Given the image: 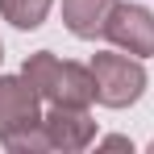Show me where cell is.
Segmentation results:
<instances>
[{"label": "cell", "mask_w": 154, "mask_h": 154, "mask_svg": "<svg viewBox=\"0 0 154 154\" xmlns=\"http://www.w3.org/2000/svg\"><path fill=\"white\" fill-rule=\"evenodd\" d=\"M21 75L33 83V92L46 104H63V108H88L96 100V79L92 67L71 63V58H58L54 50H38L25 58Z\"/></svg>", "instance_id": "6da1fadb"}, {"label": "cell", "mask_w": 154, "mask_h": 154, "mask_svg": "<svg viewBox=\"0 0 154 154\" xmlns=\"http://www.w3.org/2000/svg\"><path fill=\"white\" fill-rule=\"evenodd\" d=\"M92 79H96V104L104 108H129L146 96V67L137 54H125V50H100L92 54Z\"/></svg>", "instance_id": "7a4b0ae2"}, {"label": "cell", "mask_w": 154, "mask_h": 154, "mask_svg": "<svg viewBox=\"0 0 154 154\" xmlns=\"http://www.w3.org/2000/svg\"><path fill=\"white\" fill-rule=\"evenodd\" d=\"M42 125V96L25 75H0V146Z\"/></svg>", "instance_id": "3957f363"}, {"label": "cell", "mask_w": 154, "mask_h": 154, "mask_svg": "<svg viewBox=\"0 0 154 154\" xmlns=\"http://www.w3.org/2000/svg\"><path fill=\"white\" fill-rule=\"evenodd\" d=\"M104 38L125 54H137V58H150L154 54V13L146 4H121L108 13V25H104Z\"/></svg>", "instance_id": "277c9868"}, {"label": "cell", "mask_w": 154, "mask_h": 154, "mask_svg": "<svg viewBox=\"0 0 154 154\" xmlns=\"http://www.w3.org/2000/svg\"><path fill=\"white\" fill-rule=\"evenodd\" d=\"M42 133H46V146L58 154H79L96 142V121L88 108H63L50 104L42 112Z\"/></svg>", "instance_id": "5b68a950"}, {"label": "cell", "mask_w": 154, "mask_h": 154, "mask_svg": "<svg viewBox=\"0 0 154 154\" xmlns=\"http://www.w3.org/2000/svg\"><path fill=\"white\" fill-rule=\"evenodd\" d=\"M112 8H117V0H63V25L83 42H96L104 38Z\"/></svg>", "instance_id": "8992f818"}, {"label": "cell", "mask_w": 154, "mask_h": 154, "mask_svg": "<svg viewBox=\"0 0 154 154\" xmlns=\"http://www.w3.org/2000/svg\"><path fill=\"white\" fill-rule=\"evenodd\" d=\"M54 0H0V13H4V21L17 29H38L46 17H50Z\"/></svg>", "instance_id": "52a82bcc"}, {"label": "cell", "mask_w": 154, "mask_h": 154, "mask_svg": "<svg viewBox=\"0 0 154 154\" xmlns=\"http://www.w3.org/2000/svg\"><path fill=\"white\" fill-rule=\"evenodd\" d=\"M96 146H100V150H133L129 137H96Z\"/></svg>", "instance_id": "ba28073f"}, {"label": "cell", "mask_w": 154, "mask_h": 154, "mask_svg": "<svg viewBox=\"0 0 154 154\" xmlns=\"http://www.w3.org/2000/svg\"><path fill=\"white\" fill-rule=\"evenodd\" d=\"M0 63H4V46H0Z\"/></svg>", "instance_id": "9c48e42d"}, {"label": "cell", "mask_w": 154, "mask_h": 154, "mask_svg": "<svg viewBox=\"0 0 154 154\" xmlns=\"http://www.w3.org/2000/svg\"><path fill=\"white\" fill-rule=\"evenodd\" d=\"M150 154H154V142H150Z\"/></svg>", "instance_id": "30bf717a"}]
</instances>
